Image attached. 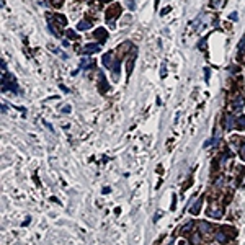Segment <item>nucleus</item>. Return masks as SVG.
<instances>
[{"instance_id":"1","label":"nucleus","mask_w":245,"mask_h":245,"mask_svg":"<svg viewBox=\"0 0 245 245\" xmlns=\"http://www.w3.org/2000/svg\"><path fill=\"white\" fill-rule=\"evenodd\" d=\"M121 13V7L118 5V3H115V5H111L110 8L106 10V21H108V25H110L111 28L115 26V20H116V16Z\"/></svg>"},{"instance_id":"2","label":"nucleus","mask_w":245,"mask_h":245,"mask_svg":"<svg viewBox=\"0 0 245 245\" xmlns=\"http://www.w3.org/2000/svg\"><path fill=\"white\" fill-rule=\"evenodd\" d=\"M2 83H3V90H12V92H18V87H16V80L13 75L10 74H7V77L3 75V80H2Z\"/></svg>"},{"instance_id":"3","label":"nucleus","mask_w":245,"mask_h":245,"mask_svg":"<svg viewBox=\"0 0 245 245\" xmlns=\"http://www.w3.org/2000/svg\"><path fill=\"white\" fill-rule=\"evenodd\" d=\"M136 56H137V49H136L134 46H133V48H131V54H129V57H128V64H126V72H128V77L131 75V72H133Z\"/></svg>"},{"instance_id":"4","label":"nucleus","mask_w":245,"mask_h":245,"mask_svg":"<svg viewBox=\"0 0 245 245\" xmlns=\"http://www.w3.org/2000/svg\"><path fill=\"white\" fill-rule=\"evenodd\" d=\"M115 62H116V59H115V56H113L111 53H106L105 56H103V64H105L108 69H113Z\"/></svg>"},{"instance_id":"5","label":"nucleus","mask_w":245,"mask_h":245,"mask_svg":"<svg viewBox=\"0 0 245 245\" xmlns=\"http://www.w3.org/2000/svg\"><path fill=\"white\" fill-rule=\"evenodd\" d=\"M98 79H100V92H101V93H106L108 88H110V85H108V82H106V79H105V74L100 72V74H98Z\"/></svg>"},{"instance_id":"6","label":"nucleus","mask_w":245,"mask_h":245,"mask_svg":"<svg viewBox=\"0 0 245 245\" xmlns=\"http://www.w3.org/2000/svg\"><path fill=\"white\" fill-rule=\"evenodd\" d=\"M93 35H95V38L98 41H100V43H103V41L106 39V36H108V33H106V30L105 28H98V30L93 33Z\"/></svg>"},{"instance_id":"7","label":"nucleus","mask_w":245,"mask_h":245,"mask_svg":"<svg viewBox=\"0 0 245 245\" xmlns=\"http://www.w3.org/2000/svg\"><path fill=\"white\" fill-rule=\"evenodd\" d=\"M100 51V44H85L83 46V53L85 54H93Z\"/></svg>"},{"instance_id":"8","label":"nucleus","mask_w":245,"mask_h":245,"mask_svg":"<svg viewBox=\"0 0 245 245\" xmlns=\"http://www.w3.org/2000/svg\"><path fill=\"white\" fill-rule=\"evenodd\" d=\"M199 232L206 237V235H209L211 232H213V227H211L208 222H199Z\"/></svg>"},{"instance_id":"9","label":"nucleus","mask_w":245,"mask_h":245,"mask_svg":"<svg viewBox=\"0 0 245 245\" xmlns=\"http://www.w3.org/2000/svg\"><path fill=\"white\" fill-rule=\"evenodd\" d=\"M88 28H92V21H90V20H82V21L77 25V30H79V31L88 30Z\"/></svg>"},{"instance_id":"10","label":"nucleus","mask_w":245,"mask_h":245,"mask_svg":"<svg viewBox=\"0 0 245 245\" xmlns=\"http://www.w3.org/2000/svg\"><path fill=\"white\" fill-rule=\"evenodd\" d=\"M225 128H227V129H232V128H235V118H234L232 115L225 116Z\"/></svg>"},{"instance_id":"11","label":"nucleus","mask_w":245,"mask_h":245,"mask_svg":"<svg viewBox=\"0 0 245 245\" xmlns=\"http://www.w3.org/2000/svg\"><path fill=\"white\" fill-rule=\"evenodd\" d=\"M214 239L218 240V242H221V243H224V242H227V235H225L222 230H219V232H216V235H214Z\"/></svg>"},{"instance_id":"12","label":"nucleus","mask_w":245,"mask_h":245,"mask_svg":"<svg viewBox=\"0 0 245 245\" xmlns=\"http://www.w3.org/2000/svg\"><path fill=\"white\" fill-rule=\"evenodd\" d=\"M235 122H237V124H235V128H239V129H245V116L242 115V116H239L237 119H235Z\"/></svg>"},{"instance_id":"13","label":"nucleus","mask_w":245,"mask_h":245,"mask_svg":"<svg viewBox=\"0 0 245 245\" xmlns=\"http://www.w3.org/2000/svg\"><path fill=\"white\" fill-rule=\"evenodd\" d=\"M80 67H93V60H88L87 57L85 59H82V62H80Z\"/></svg>"},{"instance_id":"14","label":"nucleus","mask_w":245,"mask_h":245,"mask_svg":"<svg viewBox=\"0 0 245 245\" xmlns=\"http://www.w3.org/2000/svg\"><path fill=\"white\" fill-rule=\"evenodd\" d=\"M67 38H69V39H77L79 36L75 35V33H74L72 30H69V31H67Z\"/></svg>"},{"instance_id":"15","label":"nucleus","mask_w":245,"mask_h":245,"mask_svg":"<svg viewBox=\"0 0 245 245\" xmlns=\"http://www.w3.org/2000/svg\"><path fill=\"white\" fill-rule=\"evenodd\" d=\"M51 3H53L54 7H57V8H59V7L64 3V0H51Z\"/></svg>"},{"instance_id":"16","label":"nucleus","mask_w":245,"mask_h":245,"mask_svg":"<svg viewBox=\"0 0 245 245\" xmlns=\"http://www.w3.org/2000/svg\"><path fill=\"white\" fill-rule=\"evenodd\" d=\"M199 206H201V201H198V203H196V204H195V206H193V209H191V213H195V214H196V213H198V211H199Z\"/></svg>"},{"instance_id":"17","label":"nucleus","mask_w":245,"mask_h":245,"mask_svg":"<svg viewBox=\"0 0 245 245\" xmlns=\"http://www.w3.org/2000/svg\"><path fill=\"white\" fill-rule=\"evenodd\" d=\"M240 157H242V160H245V144L240 147Z\"/></svg>"},{"instance_id":"18","label":"nucleus","mask_w":245,"mask_h":245,"mask_svg":"<svg viewBox=\"0 0 245 245\" xmlns=\"http://www.w3.org/2000/svg\"><path fill=\"white\" fill-rule=\"evenodd\" d=\"M128 7L131 8V10H134V8H136V5H134V2H133V0H129V2H128Z\"/></svg>"},{"instance_id":"19","label":"nucleus","mask_w":245,"mask_h":245,"mask_svg":"<svg viewBox=\"0 0 245 245\" xmlns=\"http://www.w3.org/2000/svg\"><path fill=\"white\" fill-rule=\"evenodd\" d=\"M230 20H237V13H235V12L232 13V15H230Z\"/></svg>"},{"instance_id":"20","label":"nucleus","mask_w":245,"mask_h":245,"mask_svg":"<svg viewBox=\"0 0 245 245\" xmlns=\"http://www.w3.org/2000/svg\"><path fill=\"white\" fill-rule=\"evenodd\" d=\"M87 2H92V0H87Z\"/></svg>"}]
</instances>
